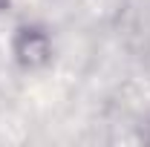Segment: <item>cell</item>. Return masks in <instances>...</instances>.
<instances>
[{
    "label": "cell",
    "instance_id": "cell-1",
    "mask_svg": "<svg viewBox=\"0 0 150 147\" xmlns=\"http://www.w3.org/2000/svg\"><path fill=\"white\" fill-rule=\"evenodd\" d=\"M15 61L23 69H43L52 61V37L40 26H20L12 40Z\"/></svg>",
    "mask_w": 150,
    "mask_h": 147
}]
</instances>
